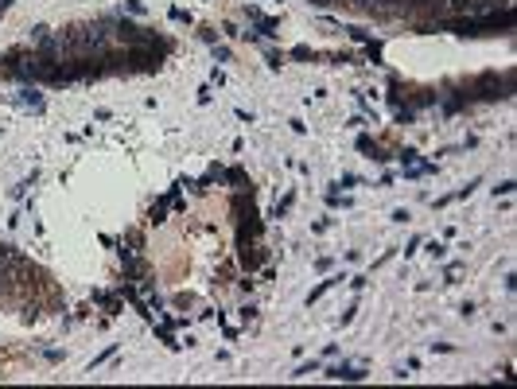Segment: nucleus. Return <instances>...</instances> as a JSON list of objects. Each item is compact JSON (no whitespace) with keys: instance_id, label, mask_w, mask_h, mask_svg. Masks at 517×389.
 Instances as JSON below:
<instances>
[{"instance_id":"f257e3e1","label":"nucleus","mask_w":517,"mask_h":389,"mask_svg":"<svg viewBox=\"0 0 517 389\" xmlns=\"http://www.w3.org/2000/svg\"><path fill=\"white\" fill-rule=\"evenodd\" d=\"M117 39H121V43H129V47H160V51L168 47L160 35L144 32V28H136V23H129V20H121V23H117Z\"/></svg>"},{"instance_id":"f03ea898","label":"nucleus","mask_w":517,"mask_h":389,"mask_svg":"<svg viewBox=\"0 0 517 389\" xmlns=\"http://www.w3.org/2000/svg\"><path fill=\"white\" fill-rule=\"evenodd\" d=\"M125 70H160V54L152 51H144V47H132L129 54H125Z\"/></svg>"},{"instance_id":"7ed1b4c3","label":"nucleus","mask_w":517,"mask_h":389,"mask_svg":"<svg viewBox=\"0 0 517 389\" xmlns=\"http://www.w3.org/2000/svg\"><path fill=\"white\" fill-rule=\"evenodd\" d=\"M331 378H338V381H362V378H366V370H362V366H334Z\"/></svg>"},{"instance_id":"20e7f679","label":"nucleus","mask_w":517,"mask_h":389,"mask_svg":"<svg viewBox=\"0 0 517 389\" xmlns=\"http://www.w3.org/2000/svg\"><path fill=\"white\" fill-rule=\"evenodd\" d=\"M8 4H12V0H0V12H4V8H8Z\"/></svg>"}]
</instances>
